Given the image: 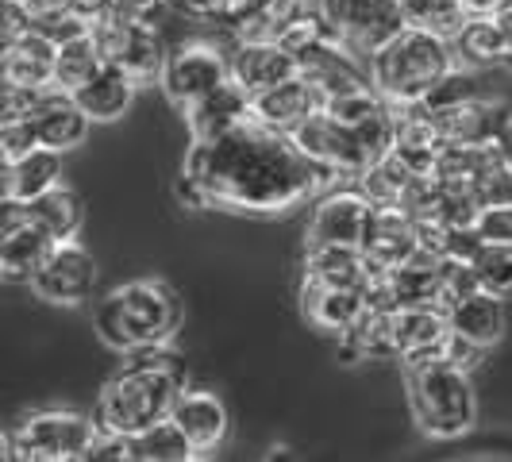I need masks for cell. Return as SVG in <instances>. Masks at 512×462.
<instances>
[{
	"label": "cell",
	"instance_id": "49",
	"mask_svg": "<svg viewBox=\"0 0 512 462\" xmlns=\"http://www.w3.org/2000/svg\"><path fill=\"white\" fill-rule=\"evenodd\" d=\"M497 24H501V35H505V47H509V62H512V0L497 12Z\"/></svg>",
	"mask_w": 512,
	"mask_h": 462
},
{
	"label": "cell",
	"instance_id": "7",
	"mask_svg": "<svg viewBox=\"0 0 512 462\" xmlns=\"http://www.w3.org/2000/svg\"><path fill=\"white\" fill-rule=\"evenodd\" d=\"M93 432V416H81L74 409H39L20 420L12 451L24 462H77L85 459Z\"/></svg>",
	"mask_w": 512,
	"mask_h": 462
},
{
	"label": "cell",
	"instance_id": "18",
	"mask_svg": "<svg viewBox=\"0 0 512 462\" xmlns=\"http://www.w3.org/2000/svg\"><path fill=\"white\" fill-rule=\"evenodd\" d=\"M301 312L324 332H343L366 312V285L320 282V278H301Z\"/></svg>",
	"mask_w": 512,
	"mask_h": 462
},
{
	"label": "cell",
	"instance_id": "26",
	"mask_svg": "<svg viewBox=\"0 0 512 462\" xmlns=\"http://www.w3.org/2000/svg\"><path fill=\"white\" fill-rule=\"evenodd\" d=\"M451 51H455V62L470 70H489V66L509 62V47H505L497 16H466L459 31L451 35Z\"/></svg>",
	"mask_w": 512,
	"mask_h": 462
},
{
	"label": "cell",
	"instance_id": "29",
	"mask_svg": "<svg viewBox=\"0 0 512 462\" xmlns=\"http://www.w3.org/2000/svg\"><path fill=\"white\" fill-rule=\"evenodd\" d=\"M4 77L31 85V89H47L54 77V43L47 35H39L35 27L24 31L20 39L8 43V62H4Z\"/></svg>",
	"mask_w": 512,
	"mask_h": 462
},
{
	"label": "cell",
	"instance_id": "47",
	"mask_svg": "<svg viewBox=\"0 0 512 462\" xmlns=\"http://www.w3.org/2000/svg\"><path fill=\"white\" fill-rule=\"evenodd\" d=\"M459 4H462V12H466V16H497L509 0H459Z\"/></svg>",
	"mask_w": 512,
	"mask_h": 462
},
{
	"label": "cell",
	"instance_id": "15",
	"mask_svg": "<svg viewBox=\"0 0 512 462\" xmlns=\"http://www.w3.org/2000/svg\"><path fill=\"white\" fill-rule=\"evenodd\" d=\"M316 108H324L320 93L308 85V77L293 74V77H285V81H278V85H270V89H262V93L251 97V120H258V124H266V128H274V131H285V135H293Z\"/></svg>",
	"mask_w": 512,
	"mask_h": 462
},
{
	"label": "cell",
	"instance_id": "13",
	"mask_svg": "<svg viewBox=\"0 0 512 462\" xmlns=\"http://www.w3.org/2000/svg\"><path fill=\"white\" fill-rule=\"evenodd\" d=\"M447 335H451V324H447V312L439 305H409V308H397L389 316L393 359H401L405 366L443 362Z\"/></svg>",
	"mask_w": 512,
	"mask_h": 462
},
{
	"label": "cell",
	"instance_id": "17",
	"mask_svg": "<svg viewBox=\"0 0 512 462\" xmlns=\"http://www.w3.org/2000/svg\"><path fill=\"white\" fill-rule=\"evenodd\" d=\"M439 308L447 312L451 332L462 335V339H470V343H478V347H486V351L505 339V328H509L505 301L486 293V289H478V285L459 293L455 301H447V305H439Z\"/></svg>",
	"mask_w": 512,
	"mask_h": 462
},
{
	"label": "cell",
	"instance_id": "5",
	"mask_svg": "<svg viewBox=\"0 0 512 462\" xmlns=\"http://www.w3.org/2000/svg\"><path fill=\"white\" fill-rule=\"evenodd\" d=\"M181 389H185V378L128 362L101 389L97 409H93V424L104 432H116V436H135V432H143V428L170 416Z\"/></svg>",
	"mask_w": 512,
	"mask_h": 462
},
{
	"label": "cell",
	"instance_id": "45",
	"mask_svg": "<svg viewBox=\"0 0 512 462\" xmlns=\"http://www.w3.org/2000/svg\"><path fill=\"white\" fill-rule=\"evenodd\" d=\"M493 151H497V158L512 170V108L501 116V124L493 131Z\"/></svg>",
	"mask_w": 512,
	"mask_h": 462
},
{
	"label": "cell",
	"instance_id": "23",
	"mask_svg": "<svg viewBox=\"0 0 512 462\" xmlns=\"http://www.w3.org/2000/svg\"><path fill=\"white\" fill-rule=\"evenodd\" d=\"M366 58L359 54H351L347 47H339V43H324L320 51L308 58L305 66H297V74L308 77V85L320 93V101H332L339 93H347V89H359L370 81L366 74V66H362Z\"/></svg>",
	"mask_w": 512,
	"mask_h": 462
},
{
	"label": "cell",
	"instance_id": "12",
	"mask_svg": "<svg viewBox=\"0 0 512 462\" xmlns=\"http://www.w3.org/2000/svg\"><path fill=\"white\" fill-rule=\"evenodd\" d=\"M27 285L35 289V297H43L51 305H77L97 285V258L77 239H58Z\"/></svg>",
	"mask_w": 512,
	"mask_h": 462
},
{
	"label": "cell",
	"instance_id": "36",
	"mask_svg": "<svg viewBox=\"0 0 512 462\" xmlns=\"http://www.w3.org/2000/svg\"><path fill=\"white\" fill-rule=\"evenodd\" d=\"M401 12H405V24L412 27H428L443 39H451L462 27L466 12H462L459 0H397Z\"/></svg>",
	"mask_w": 512,
	"mask_h": 462
},
{
	"label": "cell",
	"instance_id": "14",
	"mask_svg": "<svg viewBox=\"0 0 512 462\" xmlns=\"http://www.w3.org/2000/svg\"><path fill=\"white\" fill-rule=\"evenodd\" d=\"M89 124H93V120L81 112V104L74 101V93L54 89V85H47V89L39 93V104H35V112H31L35 143H39V147H51V151H74L77 143H85Z\"/></svg>",
	"mask_w": 512,
	"mask_h": 462
},
{
	"label": "cell",
	"instance_id": "3",
	"mask_svg": "<svg viewBox=\"0 0 512 462\" xmlns=\"http://www.w3.org/2000/svg\"><path fill=\"white\" fill-rule=\"evenodd\" d=\"M97 335L116 351H131L139 343L170 339L181 324L178 293L158 278H139L112 289L97 305Z\"/></svg>",
	"mask_w": 512,
	"mask_h": 462
},
{
	"label": "cell",
	"instance_id": "33",
	"mask_svg": "<svg viewBox=\"0 0 512 462\" xmlns=\"http://www.w3.org/2000/svg\"><path fill=\"white\" fill-rule=\"evenodd\" d=\"M305 274L320 278V282L366 285L370 266L362 258V247H308Z\"/></svg>",
	"mask_w": 512,
	"mask_h": 462
},
{
	"label": "cell",
	"instance_id": "46",
	"mask_svg": "<svg viewBox=\"0 0 512 462\" xmlns=\"http://www.w3.org/2000/svg\"><path fill=\"white\" fill-rule=\"evenodd\" d=\"M31 20H43V16H54V12H70L77 8V0H24Z\"/></svg>",
	"mask_w": 512,
	"mask_h": 462
},
{
	"label": "cell",
	"instance_id": "24",
	"mask_svg": "<svg viewBox=\"0 0 512 462\" xmlns=\"http://www.w3.org/2000/svg\"><path fill=\"white\" fill-rule=\"evenodd\" d=\"M293 74H297L293 58H289L274 39H243L239 51L231 54V77H235L251 97Z\"/></svg>",
	"mask_w": 512,
	"mask_h": 462
},
{
	"label": "cell",
	"instance_id": "31",
	"mask_svg": "<svg viewBox=\"0 0 512 462\" xmlns=\"http://www.w3.org/2000/svg\"><path fill=\"white\" fill-rule=\"evenodd\" d=\"M101 66H104V54H101V47H97V39H93V31H81V35H74V39H66V43L54 47L51 85L54 89L74 93L77 85L89 81Z\"/></svg>",
	"mask_w": 512,
	"mask_h": 462
},
{
	"label": "cell",
	"instance_id": "2",
	"mask_svg": "<svg viewBox=\"0 0 512 462\" xmlns=\"http://www.w3.org/2000/svg\"><path fill=\"white\" fill-rule=\"evenodd\" d=\"M451 70H455L451 39L412 24H405L393 39H385L382 47L366 58L370 85L389 104L424 101Z\"/></svg>",
	"mask_w": 512,
	"mask_h": 462
},
{
	"label": "cell",
	"instance_id": "41",
	"mask_svg": "<svg viewBox=\"0 0 512 462\" xmlns=\"http://www.w3.org/2000/svg\"><path fill=\"white\" fill-rule=\"evenodd\" d=\"M486 359V347H478V343H470V339H462V335H447V343H443V362H451L455 370H474V366H482Z\"/></svg>",
	"mask_w": 512,
	"mask_h": 462
},
{
	"label": "cell",
	"instance_id": "27",
	"mask_svg": "<svg viewBox=\"0 0 512 462\" xmlns=\"http://www.w3.org/2000/svg\"><path fill=\"white\" fill-rule=\"evenodd\" d=\"M51 247H54V239L43 228H35L31 220L20 224L16 231H8V235L0 239V282L27 285Z\"/></svg>",
	"mask_w": 512,
	"mask_h": 462
},
{
	"label": "cell",
	"instance_id": "52",
	"mask_svg": "<svg viewBox=\"0 0 512 462\" xmlns=\"http://www.w3.org/2000/svg\"><path fill=\"white\" fill-rule=\"evenodd\" d=\"M4 62H8V43H0V77H4Z\"/></svg>",
	"mask_w": 512,
	"mask_h": 462
},
{
	"label": "cell",
	"instance_id": "34",
	"mask_svg": "<svg viewBox=\"0 0 512 462\" xmlns=\"http://www.w3.org/2000/svg\"><path fill=\"white\" fill-rule=\"evenodd\" d=\"M416 178L409 166L397 158L393 151H385L382 158H374L366 170L359 174V189L374 201V205H397L405 185Z\"/></svg>",
	"mask_w": 512,
	"mask_h": 462
},
{
	"label": "cell",
	"instance_id": "51",
	"mask_svg": "<svg viewBox=\"0 0 512 462\" xmlns=\"http://www.w3.org/2000/svg\"><path fill=\"white\" fill-rule=\"evenodd\" d=\"M4 181H8V162L0 158V189H4ZM4 193H8V189H4Z\"/></svg>",
	"mask_w": 512,
	"mask_h": 462
},
{
	"label": "cell",
	"instance_id": "16",
	"mask_svg": "<svg viewBox=\"0 0 512 462\" xmlns=\"http://www.w3.org/2000/svg\"><path fill=\"white\" fill-rule=\"evenodd\" d=\"M420 247V235H416V220H412L405 208L397 205H374L370 216V228L362 235V258L370 270H389L397 262H405Z\"/></svg>",
	"mask_w": 512,
	"mask_h": 462
},
{
	"label": "cell",
	"instance_id": "22",
	"mask_svg": "<svg viewBox=\"0 0 512 462\" xmlns=\"http://www.w3.org/2000/svg\"><path fill=\"white\" fill-rule=\"evenodd\" d=\"M135 85H139V81H135L124 66L104 62L89 81L77 85L74 101L81 104V112H85L89 120L108 124V120H120V116L131 108V101H135Z\"/></svg>",
	"mask_w": 512,
	"mask_h": 462
},
{
	"label": "cell",
	"instance_id": "48",
	"mask_svg": "<svg viewBox=\"0 0 512 462\" xmlns=\"http://www.w3.org/2000/svg\"><path fill=\"white\" fill-rule=\"evenodd\" d=\"M166 4H174L189 16H208V8H212V0H166Z\"/></svg>",
	"mask_w": 512,
	"mask_h": 462
},
{
	"label": "cell",
	"instance_id": "10",
	"mask_svg": "<svg viewBox=\"0 0 512 462\" xmlns=\"http://www.w3.org/2000/svg\"><path fill=\"white\" fill-rule=\"evenodd\" d=\"M293 143H297L312 162L335 170L339 181L343 178L359 181L362 170L374 162L370 151L362 147V139L355 135V128H347L343 120H335L328 108H316L305 124L293 131Z\"/></svg>",
	"mask_w": 512,
	"mask_h": 462
},
{
	"label": "cell",
	"instance_id": "43",
	"mask_svg": "<svg viewBox=\"0 0 512 462\" xmlns=\"http://www.w3.org/2000/svg\"><path fill=\"white\" fill-rule=\"evenodd\" d=\"M31 147H35L31 120H24V124H0V158H4V162L20 158V154L31 151Z\"/></svg>",
	"mask_w": 512,
	"mask_h": 462
},
{
	"label": "cell",
	"instance_id": "4",
	"mask_svg": "<svg viewBox=\"0 0 512 462\" xmlns=\"http://www.w3.org/2000/svg\"><path fill=\"white\" fill-rule=\"evenodd\" d=\"M405 393H409L412 420L424 436L459 439L478 424V393L466 370L451 362L405 366Z\"/></svg>",
	"mask_w": 512,
	"mask_h": 462
},
{
	"label": "cell",
	"instance_id": "40",
	"mask_svg": "<svg viewBox=\"0 0 512 462\" xmlns=\"http://www.w3.org/2000/svg\"><path fill=\"white\" fill-rule=\"evenodd\" d=\"M85 459L89 462H128V436H116V432L97 428L93 439H89Z\"/></svg>",
	"mask_w": 512,
	"mask_h": 462
},
{
	"label": "cell",
	"instance_id": "50",
	"mask_svg": "<svg viewBox=\"0 0 512 462\" xmlns=\"http://www.w3.org/2000/svg\"><path fill=\"white\" fill-rule=\"evenodd\" d=\"M8 459H16V451H12V436H4V432H0V462H8Z\"/></svg>",
	"mask_w": 512,
	"mask_h": 462
},
{
	"label": "cell",
	"instance_id": "44",
	"mask_svg": "<svg viewBox=\"0 0 512 462\" xmlns=\"http://www.w3.org/2000/svg\"><path fill=\"white\" fill-rule=\"evenodd\" d=\"M20 224H27V201H20V197H12V193L0 189V239H4L8 231H16Z\"/></svg>",
	"mask_w": 512,
	"mask_h": 462
},
{
	"label": "cell",
	"instance_id": "32",
	"mask_svg": "<svg viewBox=\"0 0 512 462\" xmlns=\"http://www.w3.org/2000/svg\"><path fill=\"white\" fill-rule=\"evenodd\" d=\"M193 455V443L170 416L128 436V462H189Z\"/></svg>",
	"mask_w": 512,
	"mask_h": 462
},
{
	"label": "cell",
	"instance_id": "19",
	"mask_svg": "<svg viewBox=\"0 0 512 462\" xmlns=\"http://www.w3.org/2000/svg\"><path fill=\"white\" fill-rule=\"evenodd\" d=\"M243 120H251V93L235 77L220 81L216 89H208L205 97H197L193 104H185V124H189L193 139H216Z\"/></svg>",
	"mask_w": 512,
	"mask_h": 462
},
{
	"label": "cell",
	"instance_id": "25",
	"mask_svg": "<svg viewBox=\"0 0 512 462\" xmlns=\"http://www.w3.org/2000/svg\"><path fill=\"white\" fill-rule=\"evenodd\" d=\"M509 108L501 101H489V97H466V101L451 104V108H436L439 131H443V143H493V131L501 124Z\"/></svg>",
	"mask_w": 512,
	"mask_h": 462
},
{
	"label": "cell",
	"instance_id": "42",
	"mask_svg": "<svg viewBox=\"0 0 512 462\" xmlns=\"http://www.w3.org/2000/svg\"><path fill=\"white\" fill-rule=\"evenodd\" d=\"M24 31H31V12L24 0H0V43L20 39Z\"/></svg>",
	"mask_w": 512,
	"mask_h": 462
},
{
	"label": "cell",
	"instance_id": "38",
	"mask_svg": "<svg viewBox=\"0 0 512 462\" xmlns=\"http://www.w3.org/2000/svg\"><path fill=\"white\" fill-rule=\"evenodd\" d=\"M39 93L43 89H31V85H20L12 77H0V124H24V120H31V112L39 104Z\"/></svg>",
	"mask_w": 512,
	"mask_h": 462
},
{
	"label": "cell",
	"instance_id": "6",
	"mask_svg": "<svg viewBox=\"0 0 512 462\" xmlns=\"http://www.w3.org/2000/svg\"><path fill=\"white\" fill-rule=\"evenodd\" d=\"M312 12L332 43L359 58H370L385 39L405 27V12L397 0H316Z\"/></svg>",
	"mask_w": 512,
	"mask_h": 462
},
{
	"label": "cell",
	"instance_id": "21",
	"mask_svg": "<svg viewBox=\"0 0 512 462\" xmlns=\"http://www.w3.org/2000/svg\"><path fill=\"white\" fill-rule=\"evenodd\" d=\"M385 282H389V293H393L397 308L436 305L439 289H443V258L436 251H428V247H416L405 262L385 270Z\"/></svg>",
	"mask_w": 512,
	"mask_h": 462
},
{
	"label": "cell",
	"instance_id": "11",
	"mask_svg": "<svg viewBox=\"0 0 512 462\" xmlns=\"http://www.w3.org/2000/svg\"><path fill=\"white\" fill-rule=\"evenodd\" d=\"M231 77V58L216 43H185L178 51L166 54V66H162V93L170 97L174 104H193L197 97H205L208 89H216L220 81Z\"/></svg>",
	"mask_w": 512,
	"mask_h": 462
},
{
	"label": "cell",
	"instance_id": "35",
	"mask_svg": "<svg viewBox=\"0 0 512 462\" xmlns=\"http://www.w3.org/2000/svg\"><path fill=\"white\" fill-rule=\"evenodd\" d=\"M474 282L493 297L509 301L512 297V243H482L478 255L470 258Z\"/></svg>",
	"mask_w": 512,
	"mask_h": 462
},
{
	"label": "cell",
	"instance_id": "28",
	"mask_svg": "<svg viewBox=\"0 0 512 462\" xmlns=\"http://www.w3.org/2000/svg\"><path fill=\"white\" fill-rule=\"evenodd\" d=\"M58 181H62V151H51V147H39V143H35L31 151H24L20 158L8 162V181H4V189H8L12 197H20V201H31V197L47 193Z\"/></svg>",
	"mask_w": 512,
	"mask_h": 462
},
{
	"label": "cell",
	"instance_id": "39",
	"mask_svg": "<svg viewBox=\"0 0 512 462\" xmlns=\"http://www.w3.org/2000/svg\"><path fill=\"white\" fill-rule=\"evenodd\" d=\"M482 243H512V205H486L474 220Z\"/></svg>",
	"mask_w": 512,
	"mask_h": 462
},
{
	"label": "cell",
	"instance_id": "9",
	"mask_svg": "<svg viewBox=\"0 0 512 462\" xmlns=\"http://www.w3.org/2000/svg\"><path fill=\"white\" fill-rule=\"evenodd\" d=\"M374 201L359 185H339L316 197L308 220V247H362V235L370 228Z\"/></svg>",
	"mask_w": 512,
	"mask_h": 462
},
{
	"label": "cell",
	"instance_id": "1",
	"mask_svg": "<svg viewBox=\"0 0 512 462\" xmlns=\"http://www.w3.org/2000/svg\"><path fill=\"white\" fill-rule=\"evenodd\" d=\"M332 185H339V174L312 162L293 135L243 120L216 139H193L174 193L189 208L216 205L274 216L316 201Z\"/></svg>",
	"mask_w": 512,
	"mask_h": 462
},
{
	"label": "cell",
	"instance_id": "37",
	"mask_svg": "<svg viewBox=\"0 0 512 462\" xmlns=\"http://www.w3.org/2000/svg\"><path fill=\"white\" fill-rule=\"evenodd\" d=\"M470 193H474V201H478L482 208L486 205H512V170L501 162V158H493L486 170L474 178Z\"/></svg>",
	"mask_w": 512,
	"mask_h": 462
},
{
	"label": "cell",
	"instance_id": "20",
	"mask_svg": "<svg viewBox=\"0 0 512 462\" xmlns=\"http://www.w3.org/2000/svg\"><path fill=\"white\" fill-rule=\"evenodd\" d=\"M170 420L185 432V439L193 443L197 455L220 447L224 436H228V409L208 389H189L185 385L178 393V401H174V409H170Z\"/></svg>",
	"mask_w": 512,
	"mask_h": 462
},
{
	"label": "cell",
	"instance_id": "30",
	"mask_svg": "<svg viewBox=\"0 0 512 462\" xmlns=\"http://www.w3.org/2000/svg\"><path fill=\"white\" fill-rule=\"evenodd\" d=\"M27 220L35 228L47 231L54 243L58 239H74L77 228H81V201H77L74 189L51 185L47 193H39V197L27 201Z\"/></svg>",
	"mask_w": 512,
	"mask_h": 462
},
{
	"label": "cell",
	"instance_id": "8",
	"mask_svg": "<svg viewBox=\"0 0 512 462\" xmlns=\"http://www.w3.org/2000/svg\"><path fill=\"white\" fill-rule=\"evenodd\" d=\"M93 31V39H97V47H101L104 62H116V66H124L135 81H154V77L162 74V66H166V43H162V35H158V27L154 24H143V20H135V16H124V12H116L112 4L104 8L101 16L89 24Z\"/></svg>",
	"mask_w": 512,
	"mask_h": 462
}]
</instances>
